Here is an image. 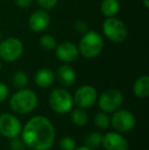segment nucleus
Segmentation results:
<instances>
[{
	"mask_svg": "<svg viewBox=\"0 0 149 150\" xmlns=\"http://www.w3.org/2000/svg\"><path fill=\"white\" fill-rule=\"evenodd\" d=\"M121 4L119 0H102L100 3V11L106 18L115 16L119 11Z\"/></svg>",
	"mask_w": 149,
	"mask_h": 150,
	"instance_id": "nucleus-17",
	"label": "nucleus"
},
{
	"mask_svg": "<svg viewBox=\"0 0 149 150\" xmlns=\"http://www.w3.org/2000/svg\"><path fill=\"white\" fill-rule=\"evenodd\" d=\"M74 28H75V30L78 32V33L82 34V35L89 30V29H88V24L83 20L76 21L75 24H74Z\"/></svg>",
	"mask_w": 149,
	"mask_h": 150,
	"instance_id": "nucleus-25",
	"label": "nucleus"
},
{
	"mask_svg": "<svg viewBox=\"0 0 149 150\" xmlns=\"http://www.w3.org/2000/svg\"><path fill=\"white\" fill-rule=\"evenodd\" d=\"M54 75H55V80H57L58 83L64 87L72 86L75 83L76 78H77L75 69L68 63H64V64L60 65L56 69V73Z\"/></svg>",
	"mask_w": 149,
	"mask_h": 150,
	"instance_id": "nucleus-14",
	"label": "nucleus"
},
{
	"mask_svg": "<svg viewBox=\"0 0 149 150\" xmlns=\"http://www.w3.org/2000/svg\"><path fill=\"white\" fill-rule=\"evenodd\" d=\"M39 44L41 48H43L46 51H52L56 48L57 46V41H56L55 37H53L50 34H45L42 35L39 39Z\"/></svg>",
	"mask_w": 149,
	"mask_h": 150,
	"instance_id": "nucleus-21",
	"label": "nucleus"
},
{
	"mask_svg": "<svg viewBox=\"0 0 149 150\" xmlns=\"http://www.w3.org/2000/svg\"><path fill=\"white\" fill-rule=\"evenodd\" d=\"M101 145L105 150H128V142L119 132H108L102 136Z\"/></svg>",
	"mask_w": 149,
	"mask_h": 150,
	"instance_id": "nucleus-13",
	"label": "nucleus"
},
{
	"mask_svg": "<svg viewBox=\"0 0 149 150\" xmlns=\"http://www.w3.org/2000/svg\"><path fill=\"white\" fill-rule=\"evenodd\" d=\"M103 39L98 32L88 30L82 35L79 43V52L87 59H92L99 55L103 49Z\"/></svg>",
	"mask_w": 149,
	"mask_h": 150,
	"instance_id": "nucleus-3",
	"label": "nucleus"
},
{
	"mask_svg": "<svg viewBox=\"0 0 149 150\" xmlns=\"http://www.w3.org/2000/svg\"><path fill=\"white\" fill-rule=\"evenodd\" d=\"M35 83L40 88H48L55 81V75L50 69L43 67L37 71L35 75Z\"/></svg>",
	"mask_w": 149,
	"mask_h": 150,
	"instance_id": "nucleus-15",
	"label": "nucleus"
},
{
	"mask_svg": "<svg viewBox=\"0 0 149 150\" xmlns=\"http://www.w3.org/2000/svg\"><path fill=\"white\" fill-rule=\"evenodd\" d=\"M123 93L117 89H108L101 93L97 98V103L99 108L106 113L113 112L117 110L123 104Z\"/></svg>",
	"mask_w": 149,
	"mask_h": 150,
	"instance_id": "nucleus-7",
	"label": "nucleus"
},
{
	"mask_svg": "<svg viewBox=\"0 0 149 150\" xmlns=\"http://www.w3.org/2000/svg\"><path fill=\"white\" fill-rule=\"evenodd\" d=\"M54 51H55L56 57L64 63L74 62L79 58L80 55L78 46L71 41H64L57 44Z\"/></svg>",
	"mask_w": 149,
	"mask_h": 150,
	"instance_id": "nucleus-11",
	"label": "nucleus"
},
{
	"mask_svg": "<svg viewBox=\"0 0 149 150\" xmlns=\"http://www.w3.org/2000/svg\"><path fill=\"white\" fill-rule=\"evenodd\" d=\"M59 146L61 150H75L77 145H76V141L72 137L66 136L60 140Z\"/></svg>",
	"mask_w": 149,
	"mask_h": 150,
	"instance_id": "nucleus-23",
	"label": "nucleus"
},
{
	"mask_svg": "<svg viewBox=\"0 0 149 150\" xmlns=\"http://www.w3.org/2000/svg\"><path fill=\"white\" fill-rule=\"evenodd\" d=\"M75 150H94L92 148H90V147L86 146V145H83V146H80V147H76Z\"/></svg>",
	"mask_w": 149,
	"mask_h": 150,
	"instance_id": "nucleus-29",
	"label": "nucleus"
},
{
	"mask_svg": "<svg viewBox=\"0 0 149 150\" xmlns=\"http://www.w3.org/2000/svg\"><path fill=\"white\" fill-rule=\"evenodd\" d=\"M142 1V4H143V6L146 8V9H148L149 8V0H141Z\"/></svg>",
	"mask_w": 149,
	"mask_h": 150,
	"instance_id": "nucleus-30",
	"label": "nucleus"
},
{
	"mask_svg": "<svg viewBox=\"0 0 149 150\" xmlns=\"http://www.w3.org/2000/svg\"><path fill=\"white\" fill-rule=\"evenodd\" d=\"M110 124L114 130L119 133H128L134 129L136 125V117L131 111L127 109L113 111V115L110 119Z\"/></svg>",
	"mask_w": 149,
	"mask_h": 150,
	"instance_id": "nucleus-8",
	"label": "nucleus"
},
{
	"mask_svg": "<svg viewBox=\"0 0 149 150\" xmlns=\"http://www.w3.org/2000/svg\"><path fill=\"white\" fill-rule=\"evenodd\" d=\"M25 143L23 142L22 139L16 138L11 139V143H10V148L11 150H24L25 149Z\"/></svg>",
	"mask_w": 149,
	"mask_h": 150,
	"instance_id": "nucleus-26",
	"label": "nucleus"
},
{
	"mask_svg": "<svg viewBox=\"0 0 149 150\" xmlns=\"http://www.w3.org/2000/svg\"><path fill=\"white\" fill-rule=\"evenodd\" d=\"M22 140L32 150H49L55 140V129L49 120L36 115L28 120L22 128Z\"/></svg>",
	"mask_w": 149,
	"mask_h": 150,
	"instance_id": "nucleus-1",
	"label": "nucleus"
},
{
	"mask_svg": "<svg viewBox=\"0 0 149 150\" xmlns=\"http://www.w3.org/2000/svg\"><path fill=\"white\" fill-rule=\"evenodd\" d=\"M38 5L44 10H50L54 8L57 4L58 0H36Z\"/></svg>",
	"mask_w": 149,
	"mask_h": 150,
	"instance_id": "nucleus-24",
	"label": "nucleus"
},
{
	"mask_svg": "<svg viewBox=\"0 0 149 150\" xmlns=\"http://www.w3.org/2000/svg\"><path fill=\"white\" fill-rule=\"evenodd\" d=\"M24 44L18 38L8 37L0 41V59L6 62H13L22 56Z\"/></svg>",
	"mask_w": 149,
	"mask_h": 150,
	"instance_id": "nucleus-6",
	"label": "nucleus"
},
{
	"mask_svg": "<svg viewBox=\"0 0 149 150\" xmlns=\"http://www.w3.org/2000/svg\"><path fill=\"white\" fill-rule=\"evenodd\" d=\"M34 0H14V3L20 8H27L32 5Z\"/></svg>",
	"mask_w": 149,
	"mask_h": 150,
	"instance_id": "nucleus-28",
	"label": "nucleus"
},
{
	"mask_svg": "<svg viewBox=\"0 0 149 150\" xmlns=\"http://www.w3.org/2000/svg\"><path fill=\"white\" fill-rule=\"evenodd\" d=\"M1 40H2V33L0 32V41H1Z\"/></svg>",
	"mask_w": 149,
	"mask_h": 150,
	"instance_id": "nucleus-31",
	"label": "nucleus"
},
{
	"mask_svg": "<svg viewBox=\"0 0 149 150\" xmlns=\"http://www.w3.org/2000/svg\"><path fill=\"white\" fill-rule=\"evenodd\" d=\"M71 120H72L73 124L78 127H83L87 125L89 122V115L88 113L84 110V108H76L73 109L71 112Z\"/></svg>",
	"mask_w": 149,
	"mask_h": 150,
	"instance_id": "nucleus-18",
	"label": "nucleus"
},
{
	"mask_svg": "<svg viewBox=\"0 0 149 150\" xmlns=\"http://www.w3.org/2000/svg\"><path fill=\"white\" fill-rule=\"evenodd\" d=\"M49 105L52 110L59 115L71 111L74 106L73 95L64 88H55L49 94Z\"/></svg>",
	"mask_w": 149,
	"mask_h": 150,
	"instance_id": "nucleus-4",
	"label": "nucleus"
},
{
	"mask_svg": "<svg viewBox=\"0 0 149 150\" xmlns=\"http://www.w3.org/2000/svg\"><path fill=\"white\" fill-rule=\"evenodd\" d=\"M38 105V96L36 92L28 88L18 90L11 95L9 106L16 113L26 115L34 110Z\"/></svg>",
	"mask_w": 149,
	"mask_h": 150,
	"instance_id": "nucleus-2",
	"label": "nucleus"
},
{
	"mask_svg": "<svg viewBox=\"0 0 149 150\" xmlns=\"http://www.w3.org/2000/svg\"><path fill=\"white\" fill-rule=\"evenodd\" d=\"M102 32L104 36L113 43H121L128 37V29L126 24L115 16L105 18L102 24Z\"/></svg>",
	"mask_w": 149,
	"mask_h": 150,
	"instance_id": "nucleus-5",
	"label": "nucleus"
},
{
	"mask_svg": "<svg viewBox=\"0 0 149 150\" xmlns=\"http://www.w3.org/2000/svg\"><path fill=\"white\" fill-rule=\"evenodd\" d=\"M50 23H51V18H50L49 13L47 12V10L44 9L34 11L28 20V25L30 29L36 33L44 32L49 27Z\"/></svg>",
	"mask_w": 149,
	"mask_h": 150,
	"instance_id": "nucleus-12",
	"label": "nucleus"
},
{
	"mask_svg": "<svg viewBox=\"0 0 149 150\" xmlns=\"http://www.w3.org/2000/svg\"><path fill=\"white\" fill-rule=\"evenodd\" d=\"M0 71H1V59H0Z\"/></svg>",
	"mask_w": 149,
	"mask_h": 150,
	"instance_id": "nucleus-32",
	"label": "nucleus"
},
{
	"mask_svg": "<svg viewBox=\"0 0 149 150\" xmlns=\"http://www.w3.org/2000/svg\"><path fill=\"white\" fill-rule=\"evenodd\" d=\"M29 84V78L27 74L23 71H18L12 76V85L18 90L27 88V85Z\"/></svg>",
	"mask_w": 149,
	"mask_h": 150,
	"instance_id": "nucleus-20",
	"label": "nucleus"
},
{
	"mask_svg": "<svg viewBox=\"0 0 149 150\" xmlns=\"http://www.w3.org/2000/svg\"><path fill=\"white\" fill-rule=\"evenodd\" d=\"M133 92L138 98H147L149 95V77L143 75L135 81L133 86Z\"/></svg>",
	"mask_w": 149,
	"mask_h": 150,
	"instance_id": "nucleus-16",
	"label": "nucleus"
},
{
	"mask_svg": "<svg viewBox=\"0 0 149 150\" xmlns=\"http://www.w3.org/2000/svg\"><path fill=\"white\" fill-rule=\"evenodd\" d=\"M102 136L103 135L99 132H91L89 134L86 135L85 139H84V143L86 146L90 147L92 149L98 148L101 145L102 142Z\"/></svg>",
	"mask_w": 149,
	"mask_h": 150,
	"instance_id": "nucleus-19",
	"label": "nucleus"
},
{
	"mask_svg": "<svg viewBox=\"0 0 149 150\" xmlns=\"http://www.w3.org/2000/svg\"><path fill=\"white\" fill-rule=\"evenodd\" d=\"M8 95H9V89H8L7 85L0 81V102L7 99Z\"/></svg>",
	"mask_w": 149,
	"mask_h": 150,
	"instance_id": "nucleus-27",
	"label": "nucleus"
},
{
	"mask_svg": "<svg viewBox=\"0 0 149 150\" xmlns=\"http://www.w3.org/2000/svg\"><path fill=\"white\" fill-rule=\"evenodd\" d=\"M22 124L16 115L11 113H2L0 115V133L8 139L20 136L22 132Z\"/></svg>",
	"mask_w": 149,
	"mask_h": 150,
	"instance_id": "nucleus-10",
	"label": "nucleus"
},
{
	"mask_svg": "<svg viewBox=\"0 0 149 150\" xmlns=\"http://www.w3.org/2000/svg\"><path fill=\"white\" fill-rule=\"evenodd\" d=\"M97 90L91 85H83L76 90L73 95L74 104L80 108H89L97 101Z\"/></svg>",
	"mask_w": 149,
	"mask_h": 150,
	"instance_id": "nucleus-9",
	"label": "nucleus"
},
{
	"mask_svg": "<svg viewBox=\"0 0 149 150\" xmlns=\"http://www.w3.org/2000/svg\"><path fill=\"white\" fill-rule=\"evenodd\" d=\"M94 122L97 128L101 129V130H106L110 125V117L106 112L100 111V112L96 113L95 117H94Z\"/></svg>",
	"mask_w": 149,
	"mask_h": 150,
	"instance_id": "nucleus-22",
	"label": "nucleus"
}]
</instances>
